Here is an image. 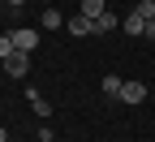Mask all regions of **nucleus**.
<instances>
[{
  "mask_svg": "<svg viewBox=\"0 0 155 142\" xmlns=\"http://www.w3.org/2000/svg\"><path fill=\"white\" fill-rule=\"evenodd\" d=\"M121 26H125L129 35H147V17H142V13H134V9H129V17H121Z\"/></svg>",
  "mask_w": 155,
  "mask_h": 142,
  "instance_id": "nucleus-6",
  "label": "nucleus"
},
{
  "mask_svg": "<svg viewBox=\"0 0 155 142\" xmlns=\"http://www.w3.org/2000/svg\"><path fill=\"white\" fill-rule=\"evenodd\" d=\"M104 9H108V0H82V17H91V22H95Z\"/></svg>",
  "mask_w": 155,
  "mask_h": 142,
  "instance_id": "nucleus-10",
  "label": "nucleus"
},
{
  "mask_svg": "<svg viewBox=\"0 0 155 142\" xmlns=\"http://www.w3.org/2000/svg\"><path fill=\"white\" fill-rule=\"evenodd\" d=\"M5 73H9V78H26V73H30V52H13V56H5Z\"/></svg>",
  "mask_w": 155,
  "mask_h": 142,
  "instance_id": "nucleus-1",
  "label": "nucleus"
},
{
  "mask_svg": "<svg viewBox=\"0 0 155 142\" xmlns=\"http://www.w3.org/2000/svg\"><path fill=\"white\" fill-rule=\"evenodd\" d=\"M9 35H13V48H17V52H35V48H39V30H30V26L9 30Z\"/></svg>",
  "mask_w": 155,
  "mask_h": 142,
  "instance_id": "nucleus-2",
  "label": "nucleus"
},
{
  "mask_svg": "<svg viewBox=\"0 0 155 142\" xmlns=\"http://www.w3.org/2000/svg\"><path fill=\"white\" fill-rule=\"evenodd\" d=\"M5 5H9V9H22V5H26V0H5Z\"/></svg>",
  "mask_w": 155,
  "mask_h": 142,
  "instance_id": "nucleus-14",
  "label": "nucleus"
},
{
  "mask_svg": "<svg viewBox=\"0 0 155 142\" xmlns=\"http://www.w3.org/2000/svg\"><path fill=\"white\" fill-rule=\"evenodd\" d=\"M39 22H43V30H61V26H65V13H61V9H43Z\"/></svg>",
  "mask_w": 155,
  "mask_h": 142,
  "instance_id": "nucleus-7",
  "label": "nucleus"
},
{
  "mask_svg": "<svg viewBox=\"0 0 155 142\" xmlns=\"http://www.w3.org/2000/svg\"><path fill=\"white\" fill-rule=\"evenodd\" d=\"M134 13H142V17H155V0H138V5H134Z\"/></svg>",
  "mask_w": 155,
  "mask_h": 142,
  "instance_id": "nucleus-12",
  "label": "nucleus"
},
{
  "mask_svg": "<svg viewBox=\"0 0 155 142\" xmlns=\"http://www.w3.org/2000/svg\"><path fill=\"white\" fill-rule=\"evenodd\" d=\"M65 30H69L73 39H86V35H95V22L78 13V17H65Z\"/></svg>",
  "mask_w": 155,
  "mask_h": 142,
  "instance_id": "nucleus-3",
  "label": "nucleus"
},
{
  "mask_svg": "<svg viewBox=\"0 0 155 142\" xmlns=\"http://www.w3.org/2000/svg\"><path fill=\"white\" fill-rule=\"evenodd\" d=\"M147 99V82H125L121 86V104H142Z\"/></svg>",
  "mask_w": 155,
  "mask_h": 142,
  "instance_id": "nucleus-4",
  "label": "nucleus"
},
{
  "mask_svg": "<svg viewBox=\"0 0 155 142\" xmlns=\"http://www.w3.org/2000/svg\"><path fill=\"white\" fill-rule=\"evenodd\" d=\"M0 142H9V134H5V125H0Z\"/></svg>",
  "mask_w": 155,
  "mask_h": 142,
  "instance_id": "nucleus-15",
  "label": "nucleus"
},
{
  "mask_svg": "<svg viewBox=\"0 0 155 142\" xmlns=\"http://www.w3.org/2000/svg\"><path fill=\"white\" fill-rule=\"evenodd\" d=\"M147 39H155V17H147Z\"/></svg>",
  "mask_w": 155,
  "mask_h": 142,
  "instance_id": "nucleus-13",
  "label": "nucleus"
},
{
  "mask_svg": "<svg viewBox=\"0 0 155 142\" xmlns=\"http://www.w3.org/2000/svg\"><path fill=\"white\" fill-rule=\"evenodd\" d=\"M121 86H125V82H121V78H116V73H108L104 82H99V91H104L108 99H121Z\"/></svg>",
  "mask_w": 155,
  "mask_h": 142,
  "instance_id": "nucleus-8",
  "label": "nucleus"
},
{
  "mask_svg": "<svg viewBox=\"0 0 155 142\" xmlns=\"http://www.w3.org/2000/svg\"><path fill=\"white\" fill-rule=\"evenodd\" d=\"M17 48H13V35H0V60H5V56H13Z\"/></svg>",
  "mask_w": 155,
  "mask_h": 142,
  "instance_id": "nucleus-11",
  "label": "nucleus"
},
{
  "mask_svg": "<svg viewBox=\"0 0 155 142\" xmlns=\"http://www.w3.org/2000/svg\"><path fill=\"white\" fill-rule=\"evenodd\" d=\"M26 99H30V108H35L39 116H52V104H43V95H39L35 86H26Z\"/></svg>",
  "mask_w": 155,
  "mask_h": 142,
  "instance_id": "nucleus-9",
  "label": "nucleus"
},
{
  "mask_svg": "<svg viewBox=\"0 0 155 142\" xmlns=\"http://www.w3.org/2000/svg\"><path fill=\"white\" fill-rule=\"evenodd\" d=\"M116 26H121V17H116L112 9H104L99 17H95V35H108V30H116Z\"/></svg>",
  "mask_w": 155,
  "mask_h": 142,
  "instance_id": "nucleus-5",
  "label": "nucleus"
}]
</instances>
